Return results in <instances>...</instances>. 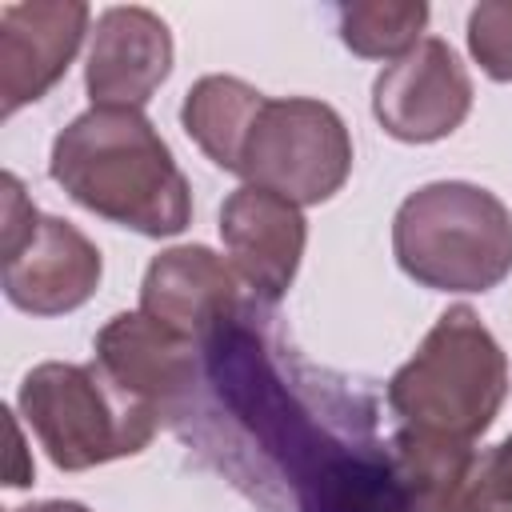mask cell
<instances>
[{
	"instance_id": "cell-14",
	"label": "cell",
	"mask_w": 512,
	"mask_h": 512,
	"mask_svg": "<svg viewBox=\"0 0 512 512\" xmlns=\"http://www.w3.org/2000/svg\"><path fill=\"white\" fill-rule=\"evenodd\" d=\"M260 100L264 92L236 76H200L180 104V124L216 168L236 172V156Z\"/></svg>"
},
{
	"instance_id": "cell-12",
	"label": "cell",
	"mask_w": 512,
	"mask_h": 512,
	"mask_svg": "<svg viewBox=\"0 0 512 512\" xmlns=\"http://www.w3.org/2000/svg\"><path fill=\"white\" fill-rule=\"evenodd\" d=\"M172 72L168 24L136 4L104 8L92 32L84 88L92 108H144Z\"/></svg>"
},
{
	"instance_id": "cell-15",
	"label": "cell",
	"mask_w": 512,
	"mask_h": 512,
	"mask_svg": "<svg viewBox=\"0 0 512 512\" xmlns=\"http://www.w3.org/2000/svg\"><path fill=\"white\" fill-rule=\"evenodd\" d=\"M340 40L364 60H400L412 52L428 24V4L420 0H352L336 8Z\"/></svg>"
},
{
	"instance_id": "cell-3",
	"label": "cell",
	"mask_w": 512,
	"mask_h": 512,
	"mask_svg": "<svg viewBox=\"0 0 512 512\" xmlns=\"http://www.w3.org/2000/svg\"><path fill=\"white\" fill-rule=\"evenodd\" d=\"M384 396L400 424L472 444L508 396V360L480 316L456 304L392 372Z\"/></svg>"
},
{
	"instance_id": "cell-6",
	"label": "cell",
	"mask_w": 512,
	"mask_h": 512,
	"mask_svg": "<svg viewBox=\"0 0 512 512\" xmlns=\"http://www.w3.org/2000/svg\"><path fill=\"white\" fill-rule=\"evenodd\" d=\"M352 172V136L332 104L312 96H264L240 156L236 176L252 188H268L292 204H324L344 188Z\"/></svg>"
},
{
	"instance_id": "cell-4",
	"label": "cell",
	"mask_w": 512,
	"mask_h": 512,
	"mask_svg": "<svg viewBox=\"0 0 512 512\" xmlns=\"http://www.w3.org/2000/svg\"><path fill=\"white\" fill-rule=\"evenodd\" d=\"M392 252L432 292H488L512 272V212L480 184L436 180L396 208Z\"/></svg>"
},
{
	"instance_id": "cell-11",
	"label": "cell",
	"mask_w": 512,
	"mask_h": 512,
	"mask_svg": "<svg viewBox=\"0 0 512 512\" xmlns=\"http://www.w3.org/2000/svg\"><path fill=\"white\" fill-rule=\"evenodd\" d=\"M100 272V248L76 224L40 216L36 228L4 252V296L32 316H64L92 300Z\"/></svg>"
},
{
	"instance_id": "cell-13",
	"label": "cell",
	"mask_w": 512,
	"mask_h": 512,
	"mask_svg": "<svg viewBox=\"0 0 512 512\" xmlns=\"http://www.w3.org/2000/svg\"><path fill=\"white\" fill-rule=\"evenodd\" d=\"M240 308L244 304L232 264H224L204 244H180L160 252L140 284V312L192 344H204Z\"/></svg>"
},
{
	"instance_id": "cell-8",
	"label": "cell",
	"mask_w": 512,
	"mask_h": 512,
	"mask_svg": "<svg viewBox=\"0 0 512 512\" xmlns=\"http://www.w3.org/2000/svg\"><path fill=\"white\" fill-rule=\"evenodd\" d=\"M200 344L176 336L144 312H120L96 332L100 376L132 404L156 408L160 416L180 412L196 392Z\"/></svg>"
},
{
	"instance_id": "cell-17",
	"label": "cell",
	"mask_w": 512,
	"mask_h": 512,
	"mask_svg": "<svg viewBox=\"0 0 512 512\" xmlns=\"http://www.w3.org/2000/svg\"><path fill=\"white\" fill-rule=\"evenodd\" d=\"M452 512H512V436L472 464Z\"/></svg>"
},
{
	"instance_id": "cell-9",
	"label": "cell",
	"mask_w": 512,
	"mask_h": 512,
	"mask_svg": "<svg viewBox=\"0 0 512 512\" xmlns=\"http://www.w3.org/2000/svg\"><path fill=\"white\" fill-rule=\"evenodd\" d=\"M88 4L80 0H32L0 12V112L12 116L24 104L48 96L68 72L88 32Z\"/></svg>"
},
{
	"instance_id": "cell-10",
	"label": "cell",
	"mask_w": 512,
	"mask_h": 512,
	"mask_svg": "<svg viewBox=\"0 0 512 512\" xmlns=\"http://www.w3.org/2000/svg\"><path fill=\"white\" fill-rule=\"evenodd\" d=\"M220 240L232 272L248 284L260 304H276L296 280L308 220L300 204L268 188H236L220 208Z\"/></svg>"
},
{
	"instance_id": "cell-18",
	"label": "cell",
	"mask_w": 512,
	"mask_h": 512,
	"mask_svg": "<svg viewBox=\"0 0 512 512\" xmlns=\"http://www.w3.org/2000/svg\"><path fill=\"white\" fill-rule=\"evenodd\" d=\"M16 512H92L76 500H40V504H28V508H16Z\"/></svg>"
},
{
	"instance_id": "cell-7",
	"label": "cell",
	"mask_w": 512,
	"mask_h": 512,
	"mask_svg": "<svg viewBox=\"0 0 512 512\" xmlns=\"http://www.w3.org/2000/svg\"><path fill=\"white\" fill-rule=\"evenodd\" d=\"M372 112L388 136L404 144H432L452 136L468 120L472 80L444 40L424 36L412 52H404L376 76Z\"/></svg>"
},
{
	"instance_id": "cell-16",
	"label": "cell",
	"mask_w": 512,
	"mask_h": 512,
	"mask_svg": "<svg viewBox=\"0 0 512 512\" xmlns=\"http://www.w3.org/2000/svg\"><path fill=\"white\" fill-rule=\"evenodd\" d=\"M468 52L492 80H512V0H484L468 12Z\"/></svg>"
},
{
	"instance_id": "cell-5",
	"label": "cell",
	"mask_w": 512,
	"mask_h": 512,
	"mask_svg": "<svg viewBox=\"0 0 512 512\" xmlns=\"http://www.w3.org/2000/svg\"><path fill=\"white\" fill-rule=\"evenodd\" d=\"M20 412L60 472H84L120 456H136L160 428V412L124 400L100 368L36 364L20 380Z\"/></svg>"
},
{
	"instance_id": "cell-2",
	"label": "cell",
	"mask_w": 512,
	"mask_h": 512,
	"mask_svg": "<svg viewBox=\"0 0 512 512\" xmlns=\"http://www.w3.org/2000/svg\"><path fill=\"white\" fill-rule=\"evenodd\" d=\"M52 180L88 212L140 236H176L192 188L140 108H88L52 140Z\"/></svg>"
},
{
	"instance_id": "cell-1",
	"label": "cell",
	"mask_w": 512,
	"mask_h": 512,
	"mask_svg": "<svg viewBox=\"0 0 512 512\" xmlns=\"http://www.w3.org/2000/svg\"><path fill=\"white\" fill-rule=\"evenodd\" d=\"M204 400L172 420L264 512H412L392 436L352 380L304 360L260 308L200 344Z\"/></svg>"
}]
</instances>
